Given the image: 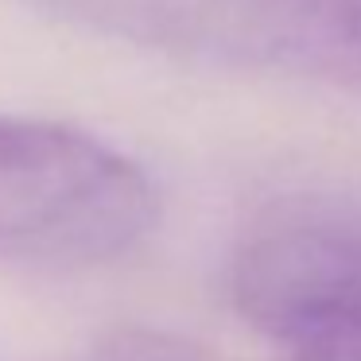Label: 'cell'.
I'll use <instances>...</instances> for the list:
<instances>
[{
  "label": "cell",
  "instance_id": "3957f363",
  "mask_svg": "<svg viewBox=\"0 0 361 361\" xmlns=\"http://www.w3.org/2000/svg\"><path fill=\"white\" fill-rule=\"evenodd\" d=\"M233 303L299 357L361 361V233L334 226L260 233L233 264Z\"/></svg>",
  "mask_w": 361,
  "mask_h": 361
},
{
  "label": "cell",
  "instance_id": "7a4b0ae2",
  "mask_svg": "<svg viewBox=\"0 0 361 361\" xmlns=\"http://www.w3.org/2000/svg\"><path fill=\"white\" fill-rule=\"evenodd\" d=\"M66 27L175 59L361 94V0H24Z\"/></svg>",
  "mask_w": 361,
  "mask_h": 361
},
{
  "label": "cell",
  "instance_id": "277c9868",
  "mask_svg": "<svg viewBox=\"0 0 361 361\" xmlns=\"http://www.w3.org/2000/svg\"><path fill=\"white\" fill-rule=\"evenodd\" d=\"M295 361H334V357H295Z\"/></svg>",
  "mask_w": 361,
  "mask_h": 361
},
{
  "label": "cell",
  "instance_id": "6da1fadb",
  "mask_svg": "<svg viewBox=\"0 0 361 361\" xmlns=\"http://www.w3.org/2000/svg\"><path fill=\"white\" fill-rule=\"evenodd\" d=\"M156 226L152 183L97 136L0 117V260L74 272L125 257Z\"/></svg>",
  "mask_w": 361,
  "mask_h": 361
}]
</instances>
